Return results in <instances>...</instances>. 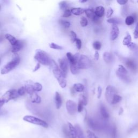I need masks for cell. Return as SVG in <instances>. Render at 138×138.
I'll return each mask as SVG.
<instances>
[{
    "instance_id": "6da1fadb",
    "label": "cell",
    "mask_w": 138,
    "mask_h": 138,
    "mask_svg": "<svg viewBox=\"0 0 138 138\" xmlns=\"http://www.w3.org/2000/svg\"><path fill=\"white\" fill-rule=\"evenodd\" d=\"M51 66L52 68V71L54 76L58 81L59 84L62 88H65L67 86V82L64 75L62 73L61 69H59L57 64L55 61L52 60Z\"/></svg>"
},
{
    "instance_id": "7a4b0ae2",
    "label": "cell",
    "mask_w": 138,
    "mask_h": 138,
    "mask_svg": "<svg viewBox=\"0 0 138 138\" xmlns=\"http://www.w3.org/2000/svg\"><path fill=\"white\" fill-rule=\"evenodd\" d=\"M34 58L38 63L44 65H51L52 60L49 55L43 50L37 49L36 50Z\"/></svg>"
},
{
    "instance_id": "3957f363",
    "label": "cell",
    "mask_w": 138,
    "mask_h": 138,
    "mask_svg": "<svg viewBox=\"0 0 138 138\" xmlns=\"http://www.w3.org/2000/svg\"><path fill=\"white\" fill-rule=\"evenodd\" d=\"M19 62H20V58L19 57V55L17 53L14 54L13 55L12 60L1 69V73L2 74H5L9 73L18 66Z\"/></svg>"
},
{
    "instance_id": "277c9868",
    "label": "cell",
    "mask_w": 138,
    "mask_h": 138,
    "mask_svg": "<svg viewBox=\"0 0 138 138\" xmlns=\"http://www.w3.org/2000/svg\"><path fill=\"white\" fill-rule=\"evenodd\" d=\"M19 96L17 92V90H10L3 94L2 97L0 98V102L3 104L8 103V101L12 99H15Z\"/></svg>"
},
{
    "instance_id": "5b68a950",
    "label": "cell",
    "mask_w": 138,
    "mask_h": 138,
    "mask_svg": "<svg viewBox=\"0 0 138 138\" xmlns=\"http://www.w3.org/2000/svg\"><path fill=\"white\" fill-rule=\"evenodd\" d=\"M23 120L25 121H27L28 123L33 124L36 125H39L43 127L44 128L48 127L49 125L47 122H45V121L39 118H38L37 117H35L34 116H25L23 117Z\"/></svg>"
},
{
    "instance_id": "8992f818",
    "label": "cell",
    "mask_w": 138,
    "mask_h": 138,
    "mask_svg": "<svg viewBox=\"0 0 138 138\" xmlns=\"http://www.w3.org/2000/svg\"><path fill=\"white\" fill-rule=\"evenodd\" d=\"M78 65L80 69H87L92 66V62L86 56L80 55L78 61Z\"/></svg>"
},
{
    "instance_id": "52a82bcc",
    "label": "cell",
    "mask_w": 138,
    "mask_h": 138,
    "mask_svg": "<svg viewBox=\"0 0 138 138\" xmlns=\"http://www.w3.org/2000/svg\"><path fill=\"white\" fill-rule=\"evenodd\" d=\"M116 94H117V90L113 86L111 85H108L107 86L105 91V98L108 103L111 104L113 97Z\"/></svg>"
},
{
    "instance_id": "ba28073f",
    "label": "cell",
    "mask_w": 138,
    "mask_h": 138,
    "mask_svg": "<svg viewBox=\"0 0 138 138\" xmlns=\"http://www.w3.org/2000/svg\"><path fill=\"white\" fill-rule=\"evenodd\" d=\"M66 108L68 112L70 115H74L77 111V105L74 101L69 100L66 103Z\"/></svg>"
},
{
    "instance_id": "9c48e42d",
    "label": "cell",
    "mask_w": 138,
    "mask_h": 138,
    "mask_svg": "<svg viewBox=\"0 0 138 138\" xmlns=\"http://www.w3.org/2000/svg\"><path fill=\"white\" fill-rule=\"evenodd\" d=\"M68 60L66 58H62L59 60V64H60V67L61 70L65 77H67L68 72V66L69 62Z\"/></svg>"
},
{
    "instance_id": "30bf717a",
    "label": "cell",
    "mask_w": 138,
    "mask_h": 138,
    "mask_svg": "<svg viewBox=\"0 0 138 138\" xmlns=\"http://www.w3.org/2000/svg\"><path fill=\"white\" fill-rule=\"evenodd\" d=\"M119 29L117 25L112 24L110 33V38L111 41H114L118 37L119 35Z\"/></svg>"
},
{
    "instance_id": "8fae6325",
    "label": "cell",
    "mask_w": 138,
    "mask_h": 138,
    "mask_svg": "<svg viewBox=\"0 0 138 138\" xmlns=\"http://www.w3.org/2000/svg\"><path fill=\"white\" fill-rule=\"evenodd\" d=\"M85 12L87 17L88 18H89L90 19H91L94 22H97L98 21H99V18L97 17V16L96 15L95 11L92 9H85Z\"/></svg>"
},
{
    "instance_id": "7c38bea8",
    "label": "cell",
    "mask_w": 138,
    "mask_h": 138,
    "mask_svg": "<svg viewBox=\"0 0 138 138\" xmlns=\"http://www.w3.org/2000/svg\"><path fill=\"white\" fill-rule=\"evenodd\" d=\"M24 45V43L23 41L18 40L16 44L12 46L11 49V52L14 54H16L19 51H20L21 49L23 48Z\"/></svg>"
},
{
    "instance_id": "4fadbf2b",
    "label": "cell",
    "mask_w": 138,
    "mask_h": 138,
    "mask_svg": "<svg viewBox=\"0 0 138 138\" xmlns=\"http://www.w3.org/2000/svg\"><path fill=\"white\" fill-rule=\"evenodd\" d=\"M68 127L69 131V138H77L76 131H75V127L70 123H68Z\"/></svg>"
},
{
    "instance_id": "5bb4252c",
    "label": "cell",
    "mask_w": 138,
    "mask_h": 138,
    "mask_svg": "<svg viewBox=\"0 0 138 138\" xmlns=\"http://www.w3.org/2000/svg\"><path fill=\"white\" fill-rule=\"evenodd\" d=\"M55 103L57 109H60L62 105V99L60 93L58 92L55 93Z\"/></svg>"
},
{
    "instance_id": "9a60e30c",
    "label": "cell",
    "mask_w": 138,
    "mask_h": 138,
    "mask_svg": "<svg viewBox=\"0 0 138 138\" xmlns=\"http://www.w3.org/2000/svg\"><path fill=\"white\" fill-rule=\"evenodd\" d=\"M30 96L32 103L36 104H40L41 103V98L36 93V92L30 94Z\"/></svg>"
},
{
    "instance_id": "2e32d148",
    "label": "cell",
    "mask_w": 138,
    "mask_h": 138,
    "mask_svg": "<svg viewBox=\"0 0 138 138\" xmlns=\"http://www.w3.org/2000/svg\"><path fill=\"white\" fill-rule=\"evenodd\" d=\"M95 14L99 18L102 17L105 14V8L102 6H98L95 9Z\"/></svg>"
},
{
    "instance_id": "e0dca14e",
    "label": "cell",
    "mask_w": 138,
    "mask_h": 138,
    "mask_svg": "<svg viewBox=\"0 0 138 138\" xmlns=\"http://www.w3.org/2000/svg\"><path fill=\"white\" fill-rule=\"evenodd\" d=\"M71 11L72 14L79 16L84 13L85 11V9L82 8H72L71 9Z\"/></svg>"
},
{
    "instance_id": "ac0fdd59",
    "label": "cell",
    "mask_w": 138,
    "mask_h": 138,
    "mask_svg": "<svg viewBox=\"0 0 138 138\" xmlns=\"http://www.w3.org/2000/svg\"><path fill=\"white\" fill-rule=\"evenodd\" d=\"M88 124L91 129L94 131H99L100 129V126L97 122L92 119H89L88 120Z\"/></svg>"
},
{
    "instance_id": "d6986e66",
    "label": "cell",
    "mask_w": 138,
    "mask_h": 138,
    "mask_svg": "<svg viewBox=\"0 0 138 138\" xmlns=\"http://www.w3.org/2000/svg\"><path fill=\"white\" fill-rule=\"evenodd\" d=\"M5 38L7 39L12 46L16 44V43L18 41L15 37H14V36L10 34H6L5 35Z\"/></svg>"
},
{
    "instance_id": "ffe728a7",
    "label": "cell",
    "mask_w": 138,
    "mask_h": 138,
    "mask_svg": "<svg viewBox=\"0 0 138 138\" xmlns=\"http://www.w3.org/2000/svg\"><path fill=\"white\" fill-rule=\"evenodd\" d=\"M103 59L106 63H110L113 61V56L110 52H105L103 54Z\"/></svg>"
},
{
    "instance_id": "44dd1931",
    "label": "cell",
    "mask_w": 138,
    "mask_h": 138,
    "mask_svg": "<svg viewBox=\"0 0 138 138\" xmlns=\"http://www.w3.org/2000/svg\"><path fill=\"white\" fill-rule=\"evenodd\" d=\"M100 110V113L101 116H102L104 119H108L110 117V115L108 112L106 108L105 107L104 105H101Z\"/></svg>"
},
{
    "instance_id": "7402d4cb",
    "label": "cell",
    "mask_w": 138,
    "mask_h": 138,
    "mask_svg": "<svg viewBox=\"0 0 138 138\" xmlns=\"http://www.w3.org/2000/svg\"><path fill=\"white\" fill-rule=\"evenodd\" d=\"M126 66L129 68V69H130L131 70H132L133 71H135L137 69V64L134 63V62L129 60L126 61L125 62Z\"/></svg>"
},
{
    "instance_id": "603a6c76",
    "label": "cell",
    "mask_w": 138,
    "mask_h": 138,
    "mask_svg": "<svg viewBox=\"0 0 138 138\" xmlns=\"http://www.w3.org/2000/svg\"><path fill=\"white\" fill-rule=\"evenodd\" d=\"M72 88H73V90L75 92H82L84 91L85 89V87L84 85L80 83L74 84Z\"/></svg>"
},
{
    "instance_id": "cb8c5ba5",
    "label": "cell",
    "mask_w": 138,
    "mask_h": 138,
    "mask_svg": "<svg viewBox=\"0 0 138 138\" xmlns=\"http://www.w3.org/2000/svg\"><path fill=\"white\" fill-rule=\"evenodd\" d=\"M74 127L75 129V131H76L77 137L78 138H85L83 130H81L80 126L78 125H75Z\"/></svg>"
},
{
    "instance_id": "d4e9b609",
    "label": "cell",
    "mask_w": 138,
    "mask_h": 138,
    "mask_svg": "<svg viewBox=\"0 0 138 138\" xmlns=\"http://www.w3.org/2000/svg\"><path fill=\"white\" fill-rule=\"evenodd\" d=\"M70 70L71 71V73L73 74H77L80 70V69L78 65V63L75 64H70Z\"/></svg>"
},
{
    "instance_id": "484cf974",
    "label": "cell",
    "mask_w": 138,
    "mask_h": 138,
    "mask_svg": "<svg viewBox=\"0 0 138 138\" xmlns=\"http://www.w3.org/2000/svg\"><path fill=\"white\" fill-rule=\"evenodd\" d=\"M25 91L26 92L28 93L29 95L31 94L33 92H34V87H33V84H28L27 85H25Z\"/></svg>"
},
{
    "instance_id": "4316f807",
    "label": "cell",
    "mask_w": 138,
    "mask_h": 138,
    "mask_svg": "<svg viewBox=\"0 0 138 138\" xmlns=\"http://www.w3.org/2000/svg\"><path fill=\"white\" fill-rule=\"evenodd\" d=\"M117 72L120 74H125V75L128 74L127 70L125 69V68L122 65H119V67H118V70L117 71Z\"/></svg>"
},
{
    "instance_id": "83f0119b",
    "label": "cell",
    "mask_w": 138,
    "mask_h": 138,
    "mask_svg": "<svg viewBox=\"0 0 138 138\" xmlns=\"http://www.w3.org/2000/svg\"><path fill=\"white\" fill-rule=\"evenodd\" d=\"M134 22H135V19L132 16H128L125 19V23L127 25H132Z\"/></svg>"
},
{
    "instance_id": "f1b7e54d",
    "label": "cell",
    "mask_w": 138,
    "mask_h": 138,
    "mask_svg": "<svg viewBox=\"0 0 138 138\" xmlns=\"http://www.w3.org/2000/svg\"><path fill=\"white\" fill-rule=\"evenodd\" d=\"M131 41H132V37H131V36L130 35H127L123 39V45L128 46L131 43Z\"/></svg>"
},
{
    "instance_id": "f546056e",
    "label": "cell",
    "mask_w": 138,
    "mask_h": 138,
    "mask_svg": "<svg viewBox=\"0 0 138 138\" xmlns=\"http://www.w3.org/2000/svg\"><path fill=\"white\" fill-rule=\"evenodd\" d=\"M116 74L117 76L122 80L125 81V82H130V78L129 77L127 76V75L120 74L119 73H118V72H116Z\"/></svg>"
},
{
    "instance_id": "4dcf8cb0",
    "label": "cell",
    "mask_w": 138,
    "mask_h": 138,
    "mask_svg": "<svg viewBox=\"0 0 138 138\" xmlns=\"http://www.w3.org/2000/svg\"><path fill=\"white\" fill-rule=\"evenodd\" d=\"M121 100H122V97L120 96L119 95H118V94L115 95L114 97L113 98V100H112V101L111 104L116 105L118 103H120L121 101Z\"/></svg>"
},
{
    "instance_id": "1f68e13d",
    "label": "cell",
    "mask_w": 138,
    "mask_h": 138,
    "mask_svg": "<svg viewBox=\"0 0 138 138\" xmlns=\"http://www.w3.org/2000/svg\"><path fill=\"white\" fill-rule=\"evenodd\" d=\"M107 22L108 23H110L111 24H114V25L120 24V22H121V21L119 19L116 18H111L108 19L107 20Z\"/></svg>"
},
{
    "instance_id": "d6a6232c",
    "label": "cell",
    "mask_w": 138,
    "mask_h": 138,
    "mask_svg": "<svg viewBox=\"0 0 138 138\" xmlns=\"http://www.w3.org/2000/svg\"><path fill=\"white\" fill-rule=\"evenodd\" d=\"M68 2L67 1H61L60 3H59V7H60L61 10H67L68 9Z\"/></svg>"
},
{
    "instance_id": "836d02e7",
    "label": "cell",
    "mask_w": 138,
    "mask_h": 138,
    "mask_svg": "<svg viewBox=\"0 0 138 138\" xmlns=\"http://www.w3.org/2000/svg\"><path fill=\"white\" fill-rule=\"evenodd\" d=\"M34 90L35 92H39L42 90L43 86L42 84L39 83H35L33 84Z\"/></svg>"
},
{
    "instance_id": "e575fe53",
    "label": "cell",
    "mask_w": 138,
    "mask_h": 138,
    "mask_svg": "<svg viewBox=\"0 0 138 138\" xmlns=\"http://www.w3.org/2000/svg\"><path fill=\"white\" fill-rule=\"evenodd\" d=\"M59 23H60L62 27H63L65 28H68L70 27V23L67 21H64V20H62V19H60L59 21Z\"/></svg>"
},
{
    "instance_id": "d590c367",
    "label": "cell",
    "mask_w": 138,
    "mask_h": 138,
    "mask_svg": "<svg viewBox=\"0 0 138 138\" xmlns=\"http://www.w3.org/2000/svg\"><path fill=\"white\" fill-rule=\"evenodd\" d=\"M49 46H50V47L51 49H55V50H63V48L62 47V46L59 45L57 44H55L54 43H50V45H49Z\"/></svg>"
},
{
    "instance_id": "8d00e7d4",
    "label": "cell",
    "mask_w": 138,
    "mask_h": 138,
    "mask_svg": "<svg viewBox=\"0 0 138 138\" xmlns=\"http://www.w3.org/2000/svg\"><path fill=\"white\" fill-rule=\"evenodd\" d=\"M127 47L129 48L130 50H132V51H137L138 49V46L137 44H136L134 43L131 42V43L127 46Z\"/></svg>"
},
{
    "instance_id": "74e56055",
    "label": "cell",
    "mask_w": 138,
    "mask_h": 138,
    "mask_svg": "<svg viewBox=\"0 0 138 138\" xmlns=\"http://www.w3.org/2000/svg\"><path fill=\"white\" fill-rule=\"evenodd\" d=\"M81 102L83 103L84 105V106H86L87 104V98L86 97L84 96V94H80V96L79 97V100Z\"/></svg>"
},
{
    "instance_id": "f35d334b",
    "label": "cell",
    "mask_w": 138,
    "mask_h": 138,
    "mask_svg": "<svg viewBox=\"0 0 138 138\" xmlns=\"http://www.w3.org/2000/svg\"><path fill=\"white\" fill-rule=\"evenodd\" d=\"M80 23L82 27H86V26L88 25V21L86 19V18H85V17H82L80 19Z\"/></svg>"
},
{
    "instance_id": "ab89813d",
    "label": "cell",
    "mask_w": 138,
    "mask_h": 138,
    "mask_svg": "<svg viewBox=\"0 0 138 138\" xmlns=\"http://www.w3.org/2000/svg\"><path fill=\"white\" fill-rule=\"evenodd\" d=\"M93 47L96 50H99L101 48V44L99 41H95L93 43Z\"/></svg>"
},
{
    "instance_id": "60d3db41",
    "label": "cell",
    "mask_w": 138,
    "mask_h": 138,
    "mask_svg": "<svg viewBox=\"0 0 138 138\" xmlns=\"http://www.w3.org/2000/svg\"><path fill=\"white\" fill-rule=\"evenodd\" d=\"M17 92L19 95V96H24L25 93H26V91H25V88L24 86H22L20 87L19 89L17 90Z\"/></svg>"
},
{
    "instance_id": "b9f144b4",
    "label": "cell",
    "mask_w": 138,
    "mask_h": 138,
    "mask_svg": "<svg viewBox=\"0 0 138 138\" xmlns=\"http://www.w3.org/2000/svg\"><path fill=\"white\" fill-rule=\"evenodd\" d=\"M71 15H72V12L71 11V10L68 9L64 11V14L63 15H62V16H63V17L67 18V17H70V16H71Z\"/></svg>"
},
{
    "instance_id": "7bdbcfd3",
    "label": "cell",
    "mask_w": 138,
    "mask_h": 138,
    "mask_svg": "<svg viewBox=\"0 0 138 138\" xmlns=\"http://www.w3.org/2000/svg\"><path fill=\"white\" fill-rule=\"evenodd\" d=\"M70 37H71V40L72 42H75V40L77 39V35L75 32L73 31H71L70 32Z\"/></svg>"
},
{
    "instance_id": "ee69618b",
    "label": "cell",
    "mask_w": 138,
    "mask_h": 138,
    "mask_svg": "<svg viewBox=\"0 0 138 138\" xmlns=\"http://www.w3.org/2000/svg\"><path fill=\"white\" fill-rule=\"evenodd\" d=\"M87 135L88 138H98L96 134L89 130L87 131Z\"/></svg>"
},
{
    "instance_id": "f6af8a7d",
    "label": "cell",
    "mask_w": 138,
    "mask_h": 138,
    "mask_svg": "<svg viewBox=\"0 0 138 138\" xmlns=\"http://www.w3.org/2000/svg\"><path fill=\"white\" fill-rule=\"evenodd\" d=\"M75 42V44H76V47H77V49H78V50H80V49L81 48V46H82L81 41L80 39L77 38Z\"/></svg>"
},
{
    "instance_id": "bcb514c9",
    "label": "cell",
    "mask_w": 138,
    "mask_h": 138,
    "mask_svg": "<svg viewBox=\"0 0 138 138\" xmlns=\"http://www.w3.org/2000/svg\"><path fill=\"white\" fill-rule=\"evenodd\" d=\"M83 106H84V105L83 104V103H82L80 100H79L78 104L77 106V111L78 112H81L83 111Z\"/></svg>"
},
{
    "instance_id": "7dc6e473",
    "label": "cell",
    "mask_w": 138,
    "mask_h": 138,
    "mask_svg": "<svg viewBox=\"0 0 138 138\" xmlns=\"http://www.w3.org/2000/svg\"><path fill=\"white\" fill-rule=\"evenodd\" d=\"M113 10L111 8H110L107 10V14H106V17L108 18H110L112 16V15H113Z\"/></svg>"
},
{
    "instance_id": "c3c4849f",
    "label": "cell",
    "mask_w": 138,
    "mask_h": 138,
    "mask_svg": "<svg viewBox=\"0 0 138 138\" xmlns=\"http://www.w3.org/2000/svg\"><path fill=\"white\" fill-rule=\"evenodd\" d=\"M117 137V128L116 126H114L112 131V138H116Z\"/></svg>"
},
{
    "instance_id": "681fc988",
    "label": "cell",
    "mask_w": 138,
    "mask_h": 138,
    "mask_svg": "<svg viewBox=\"0 0 138 138\" xmlns=\"http://www.w3.org/2000/svg\"><path fill=\"white\" fill-rule=\"evenodd\" d=\"M102 88H101V86H99L98 87V91H97V92H98V96H97V98H98V99H99V98H100L101 96V94H102Z\"/></svg>"
},
{
    "instance_id": "f907efd6",
    "label": "cell",
    "mask_w": 138,
    "mask_h": 138,
    "mask_svg": "<svg viewBox=\"0 0 138 138\" xmlns=\"http://www.w3.org/2000/svg\"><path fill=\"white\" fill-rule=\"evenodd\" d=\"M117 2L120 5H125L126 4V3L128 2V1H125V0H118V1H117Z\"/></svg>"
},
{
    "instance_id": "816d5d0a",
    "label": "cell",
    "mask_w": 138,
    "mask_h": 138,
    "mask_svg": "<svg viewBox=\"0 0 138 138\" xmlns=\"http://www.w3.org/2000/svg\"><path fill=\"white\" fill-rule=\"evenodd\" d=\"M40 68H41V64H39V63H38L36 65V66L35 67L34 69L33 70V72H36V71H38Z\"/></svg>"
},
{
    "instance_id": "f5cc1de1",
    "label": "cell",
    "mask_w": 138,
    "mask_h": 138,
    "mask_svg": "<svg viewBox=\"0 0 138 138\" xmlns=\"http://www.w3.org/2000/svg\"><path fill=\"white\" fill-rule=\"evenodd\" d=\"M99 58V53H98V51H96V52H95L94 55V59L96 61H98Z\"/></svg>"
},
{
    "instance_id": "db71d44e",
    "label": "cell",
    "mask_w": 138,
    "mask_h": 138,
    "mask_svg": "<svg viewBox=\"0 0 138 138\" xmlns=\"http://www.w3.org/2000/svg\"><path fill=\"white\" fill-rule=\"evenodd\" d=\"M134 38H135L136 39H137L138 38V31H137V30H135L134 32Z\"/></svg>"
},
{
    "instance_id": "11a10c76",
    "label": "cell",
    "mask_w": 138,
    "mask_h": 138,
    "mask_svg": "<svg viewBox=\"0 0 138 138\" xmlns=\"http://www.w3.org/2000/svg\"><path fill=\"white\" fill-rule=\"evenodd\" d=\"M123 112H124L123 108L122 107H120V108L119 109V116H120V115H121L123 114Z\"/></svg>"
},
{
    "instance_id": "9f6ffc18",
    "label": "cell",
    "mask_w": 138,
    "mask_h": 138,
    "mask_svg": "<svg viewBox=\"0 0 138 138\" xmlns=\"http://www.w3.org/2000/svg\"><path fill=\"white\" fill-rule=\"evenodd\" d=\"M75 91L73 90V88H72V89L71 90V94H74V93H75Z\"/></svg>"
},
{
    "instance_id": "6f0895ef",
    "label": "cell",
    "mask_w": 138,
    "mask_h": 138,
    "mask_svg": "<svg viewBox=\"0 0 138 138\" xmlns=\"http://www.w3.org/2000/svg\"><path fill=\"white\" fill-rule=\"evenodd\" d=\"M3 41V36L2 35H0V42Z\"/></svg>"
},
{
    "instance_id": "680465c9",
    "label": "cell",
    "mask_w": 138,
    "mask_h": 138,
    "mask_svg": "<svg viewBox=\"0 0 138 138\" xmlns=\"http://www.w3.org/2000/svg\"><path fill=\"white\" fill-rule=\"evenodd\" d=\"M137 30L138 31V22L137 23V26H136V30Z\"/></svg>"
},
{
    "instance_id": "91938a15",
    "label": "cell",
    "mask_w": 138,
    "mask_h": 138,
    "mask_svg": "<svg viewBox=\"0 0 138 138\" xmlns=\"http://www.w3.org/2000/svg\"><path fill=\"white\" fill-rule=\"evenodd\" d=\"M87 1V0H85V1H84V0H83V1H80L79 2H80V3H85V2H86Z\"/></svg>"
},
{
    "instance_id": "94428289",
    "label": "cell",
    "mask_w": 138,
    "mask_h": 138,
    "mask_svg": "<svg viewBox=\"0 0 138 138\" xmlns=\"http://www.w3.org/2000/svg\"><path fill=\"white\" fill-rule=\"evenodd\" d=\"M3 105H4V104H3L2 103H1V102H0V108H1V107L3 106Z\"/></svg>"
},
{
    "instance_id": "6125c7cd",
    "label": "cell",
    "mask_w": 138,
    "mask_h": 138,
    "mask_svg": "<svg viewBox=\"0 0 138 138\" xmlns=\"http://www.w3.org/2000/svg\"><path fill=\"white\" fill-rule=\"evenodd\" d=\"M1 6L0 5V10H1Z\"/></svg>"
},
{
    "instance_id": "be15d7a7",
    "label": "cell",
    "mask_w": 138,
    "mask_h": 138,
    "mask_svg": "<svg viewBox=\"0 0 138 138\" xmlns=\"http://www.w3.org/2000/svg\"></svg>"
}]
</instances>
